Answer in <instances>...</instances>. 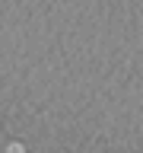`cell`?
I'll return each mask as SVG.
<instances>
[{
  "mask_svg": "<svg viewBox=\"0 0 143 153\" xmlns=\"http://www.w3.org/2000/svg\"><path fill=\"white\" fill-rule=\"evenodd\" d=\"M7 153H26V147L19 140H13V143H7Z\"/></svg>",
  "mask_w": 143,
  "mask_h": 153,
  "instance_id": "obj_1",
  "label": "cell"
}]
</instances>
